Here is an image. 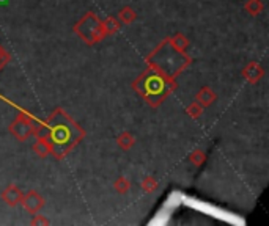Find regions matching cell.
<instances>
[{
	"label": "cell",
	"instance_id": "1",
	"mask_svg": "<svg viewBox=\"0 0 269 226\" xmlns=\"http://www.w3.org/2000/svg\"><path fill=\"white\" fill-rule=\"evenodd\" d=\"M47 128V141L51 145V153L57 159H62L84 137V132L62 110H55L52 113Z\"/></svg>",
	"mask_w": 269,
	"mask_h": 226
},
{
	"label": "cell",
	"instance_id": "2",
	"mask_svg": "<svg viewBox=\"0 0 269 226\" xmlns=\"http://www.w3.org/2000/svg\"><path fill=\"white\" fill-rule=\"evenodd\" d=\"M134 88L148 100L151 106L161 104V100L174 88L172 77H167L165 74H161L158 69L150 68L145 74H142L139 80L134 84Z\"/></svg>",
	"mask_w": 269,
	"mask_h": 226
},
{
	"label": "cell",
	"instance_id": "3",
	"mask_svg": "<svg viewBox=\"0 0 269 226\" xmlns=\"http://www.w3.org/2000/svg\"><path fill=\"white\" fill-rule=\"evenodd\" d=\"M78 33L87 41V43H98L101 41L104 36H106V32H104V25L100 22L96 16H93L91 13H88L82 22L78 25Z\"/></svg>",
	"mask_w": 269,
	"mask_h": 226
},
{
	"label": "cell",
	"instance_id": "4",
	"mask_svg": "<svg viewBox=\"0 0 269 226\" xmlns=\"http://www.w3.org/2000/svg\"><path fill=\"white\" fill-rule=\"evenodd\" d=\"M10 131H11V134H13L16 138H19V140H27L29 135H30L32 131H33V128H32V119H30L29 116H26L24 113H21V115L16 118V121L11 124Z\"/></svg>",
	"mask_w": 269,
	"mask_h": 226
},
{
	"label": "cell",
	"instance_id": "5",
	"mask_svg": "<svg viewBox=\"0 0 269 226\" xmlns=\"http://www.w3.org/2000/svg\"><path fill=\"white\" fill-rule=\"evenodd\" d=\"M21 201H22L24 208H26L30 214H36L43 208V204H44V199L36 192H30L27 195H22Z\"/></svg>",
	"mask_w": 269,
	"mask_h": 226
},
{
	"label": "cell",
	"instance_id": "6",
	"mask_svg": "<svg viewBox=\"0 0 269 226\" xmlns=\"http://www.w3.org/2000/svg\"><path fill=\"white\" fill-rule=\"evenodd\" d=\"M2 198L4 201L8 204V206H14L17 204L19 201L22 199V192L16 187V186H10L4 193H2Z\"/></svg>",
	"mask_w": 269,
	"mask_h": 226
},
{
	"label": "cell",
	"instance_id": "7",
	"mask_svg": "<svg viewBox=\"0 0 269 226\" xmlns=\"http://www.w3.org/2000/svg\"><path fill=\"white\" fill-rule=\"evenodd\" d=\"M214 100H216V94H214V91H213L211 88L205 87V88H202V90L199 91V94H197V100H195V102L200 104L202 107H208V106H211V104L214 102Z\"/></svg>",
	"mask_w": 269,
	"mask_h": 226
},
{
	"label": "cell",
	"instance_id": "8",
	"mask_svg": "<svg viewBox=\"0 0 269 226\" xmlns=\"http://www.w3.org/2000/svg\"><path fill=\"white\" fill-rule=\"evenodd\" d=\"M244 74V77H246L249 82H257L261 79V75H263V69L261 66H258L257 63H251L246 69L242 71Z\"/></svg>",
	"mask_w": 269,
	"mask_h": 226
},
{
	"label": "cell",
	"instance_id": "9",
	"mask_svg": "<svg viewBox=\"0 0 269 226\" xmlns=\"http://www.w3.org/2000/svg\"><path fill=\"white\" fill-rule=\"evenodd\" d=\"M33 151L40 157H46L49 153H51V145H49L47 138H38L35 146H33Z\"/></svg>",
	"mask_w": 269,
	"mask_h": 226
},
{
	"label": "cell",
	"instance_id": "10",
	"mask_svg": "<svg viewBox=\"0 0 269 226\" xmlns=\"http://www.w3.org/2000/svg\"><path fill=\"white\" fill-rule=\"evenodd\" d=\"M117 143H118V146H120L121 149L126 151V149H129V148L134 145V135L129 134V132H123L121 135H118Z\"/></svg>",
	"mask_w": 269,
	"mask_h": 226
},
{
	"label": "cell",
	"instance_id": "11",
	"mask_svg": "<svg viewBox=\"0 0 269 226\" xmlns=\"http://www.w3.org/2000/svg\"><path fill=\"white\" fill-rule=\"evenodd\" d=\"M118 17H120L121 24L128 25V24H131V22L136 19V11H134L132 8H129V7H126V8H123V10L120 11Z\"/></svg>",
	"mask_w": 269,
	"mask_h": 226
},
{
	"label": "cell",
	"instance_id": "12",
	"mask_svg": "<svg viewBox=\"0 0 269 226\" xmlns=\"http://www.w3.org/2000/svg\"><path fill=\"white\" fill-rule=\"evenodd\" d=\"M246 10L251 16H257L263 11V2L261 0H249L246 5Z\"/></svg>",
	"mask_w": 269,
	"mask_h": 226
},
{
	"label": "cell",
	"instance_id": "13",
	"mask_svg": "<svg viewBox=\"0 0 269 226\" xmlns=\"http://www.w3.org/2000/svg\"><path fill=\"white\" fill-rule=\"evenodd\" d=\"M103 25H104V32H106V35H112V33H115V32L118 30V27H120V24H118L117 19H113V17H109Z\"/></svg>",
	"mask_w": 269,
	"mask_h": 226
},
{
	"label": "cell",
	"instance_id": "14",
	"mask_svg": "<svg viewBox=\"0 0 269 226\" xmlns=\"http://www.w3.org/2000/svg\"><path fill=\"white\" fill-rule=\"evenodd\" d=\"M113 187H115V190H117L118 193H126V192L129 190L131 184H129V181H128L126 178H118V179L115 181Z\"/></svg>",
	"mask_w": 269,
	"mask_h": 226
},
{
	"label": "cell",
	"instance_id": "15",
	"mask_svg": "<svg viewBox=\"0 0 269 226\" xmlns=\"http://www.w3.org/2000/svg\"><path fill=\"white\" fill-rule=\"evenodd\" d=\"M170 44H172L177 50H183L186 46H187V39L184 38V36H181V35H178V36H175L172 41H170Z\"/></svg>",
	"mask_w": 269,
	"mask_h": 226
},
{
	"label": "cell",
	"instance_id": "16",
	"mask_svg": "<svg viewBox=\"0 0 269 226\" xmlns=\"http://www.w3.org/2000/svg\"><path fill=\"white\" fill-rule=\"evenodd\" d=\"M156 187H158V182H156L153 178H146V179L142 182V189H143L145 192H148V193H151L153 190H156Z\"/></svg>",
	"mask_w": 269,
	"mask_h": 226
},
{
	"label": "cell",
	"instance_id": "17",
	"mask_svg": "<svg viewBox=\"0 0 269 226\" xmlns=\"http://www.w3.org/2000/svg\"><path fill=\"white\" fill-rule=\"evenodd\" d=\"M202 110H203V107H202L200 104H197V102H192V104L187 107V113H189L192 118H197V116H200Z\"/></svg>",
	"mask_w": 269,
	"mask_h": 226
},
{
	"label": "cell",
	"instance_id": "18",
	"mask_svg": "<svg viewBox=\"0 0 269 226\" xmlns=\"http://www.w3.org/2000/svg\"><path fill=\"white\" fill-rule=\"evenodd\" d=\"M8 60H10V57H8V54L5 52V49L0 47V69H2V68L8 63Z\"/></svg>",
	"mask_w": 269,
	"mask_h": 226
},
{
	"label": "cell",
	"instance_id": "19",
	"mask_svg": "<svg viewBox=\"0 0 269 226\" xmlns=\"http://www.w3.org/2000/svg\"><path fill=\"white\" fill-rule=\"evenodd\" d=\"M202 159H203V154L200 153V151H197V153H194V156L190 157V160H192V162H194L195 165H199Z\"/></svg>",
	"mask_w": 269,
	"mask_h": 226
},
{
	"label": "cell",
	"instance_id": "20",
	"mask_svg": "<svg viewBox=\"0 0 269 226\" xmlns=\"http://www.w3.org/2000/svg\"><path fill=\"white\" fill-rule=\"evenodd\" d=\"M38 223H40V224H47L49 221H47L46 218H36V220H33V224H38Z\"/></svg>",
	"mask_w": 269,
	"mask_h": 226
}]
</instances>
